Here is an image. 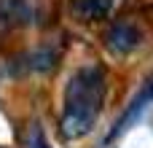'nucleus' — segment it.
<instances>
[{
  "label": "nucleus",
  "mask_w": 153,
  "mask_h": 148,
  "mask_svg": "<svg viewBox=\"0 0 153 148\" xmlns=\"http://www.w3.org/2000/svg\"><path fill=\"white\" fill-rule=\"evenodd\" d=\"M105 81L108 78L100 65H83L70 75L65 86V102H62V119H59V129L67 140L83 138L94 129L108 92Z\"/></svg>",
  "instance_id": "1"
},
{
  "label": "nucleus",
  "mask_w": 153,
  "mask_h": 148,
  "mask_svg": "<svg viewBox=\"0 0 153 148\" xmlns=\"http://www.w3.org/2000/svg\"><path fill=\"white\" fill-rule=\"evenodd\" d=\"M151 102H153V78H148V81L143 84V89H140V92L132 97V102L124 108V113L116 119L113 129L108 132V143H110V140H116L121 132H126V129H129V127H132V124L140 119V113H143V111H145Z\"/></svg>",
  "instance_id": "2"
},
{
  "label": "nucleus",
  "mask_w": 153,
  "mask_h": 148,
  "mask_svg": "<svg viewBox=\"0 0 153 148\" xmlns=\"http://www.w3.org/2000/svg\"><path fill=\"white\" fill-rule=\"evenodd\" d=\"M105 43H108V49H110L113 54H132V51L143 43V32H140V27H137L134 22L121 19V22H116V24L108 30Z\"/></svg>",
  "instance_id": "3"
},
{
  "label": "nucleus",
  "mask_w": 153,
  "mask_h": 148,
  "mask_svg": "<svg viewBox=\"0 0 153 148\" xmlns=\"http://www.w3.org/2000/svg\"><path fill=\"white\" fill-rule=\"evenodd\" d=\"M35 19V8L30 0H0V30L27 27Z\"/></svg>",
  "instance_id": "4"
},
{
  "label": "nucleus",
  "mask_w": 153,
  "mask_h": 148,
  "mask_svg": "<svg viewBox=\"0 0 153 148\" xmlns=\"http://www.w3.org/2000/svg\"><path fill=\"white\" fill-rule=\"evenodd\" d=\"M70 11L81 22H100L113 11V0H70Z\"/></svg>",
  "instance_id": "5"
},
{
  "label": "nucleus",
  "mask_w": 153,
  "mask_h": 148,
  "mask_svg": "<svg viewBox=\"0 0 153 148\" xmlns=\"http://www.w3.org/2000/svg\"><path fill=\"white\" fill-rule=\"evenodd\" d=\"M54 62H56V51H54V49H48V46L35 49V51L30 54V70L46 73V70H51V67H54Z\"/></svg>",
  "instance_id": "6"
},
{
  "label": "nucleus",
  "mask_w": 153,
  "mask_h": 148,
  "mask_svg": "<svg viewBox=\"0 0 153 148\" xmlns=\"http://www.w3.org/2000/svg\"><path fill=\"white\" fill-rule=\"evenodd\" d=\"M32 148H51L48 138H46V132H43L40 127H35V132H32Z\"/></svg>",
  "instance_id": "7"
}]
</instances>
